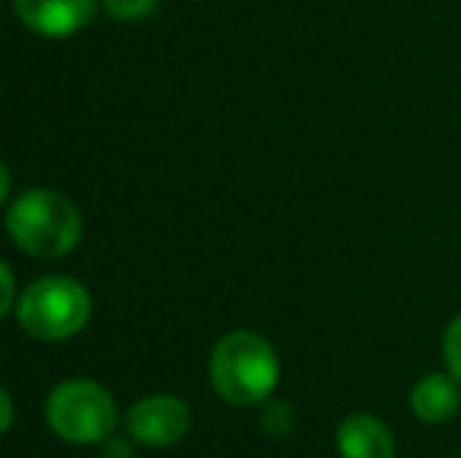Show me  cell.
Wrapping results in <instances>:
<instances>
[{
    "instance_id": "6da1fadb",
    "label": "cell",
    "mask_w": 461,
    "mask_h": 458,
    "mask_svg": "<svg viewBox=\"0 0 461 458\" xmlns=\"http://www.w3.org/2000/svg\"><path fill=\"white\" fill-rule=\"evenodd\" d=\"M211 386L223 402L249 409L270 402L279 383V358L270 339L255 330H232L211 352Z\"/></svg>"
},
{
    "instance_id": "7a4b0ae2",
    "label": "cell",
    "mask_w": 461,
    "mask_h": 458,
    "mask_svg": "<svg viewBox=\"0 0 461 458\" xmlns=\"http://www.w3.org/2000/svg\"><path fill=\"white\" fill-rule=\"evenodd\" d=\"M6 232L19 251L32 257H67L82 242V214L54 189H29L10 202Z\"/></svg>"
},
{
    "instance_id": "3957f363",
    "label": "cell",
    "mask_w": 461,
    "mask_h": 458,
    "mask_svg": "<svg viewBox=\"0 0 461 458\" xmlns=\"http://www.w3.org/2000/svg\"><path fill=\"white\" fill-rule=\"evenodd\" d=\"M16 318L32 339L63 343L79 337L92 320V295L73 276H41L23 289Z\"/></svg>"
},
{
    "instance_id": "277c9868",
    "label": "cell",
    "mask_w": 461,
    "mask_h": 458,
    "mask_svg": "<svg viewBox=\"0 0 461 458\" xmlns=\"http://www.w3.org/2000/svg\"><path fill=\"white\" fill-rule=\"evenodd\" d=\"M48 424L60 440L76 446L104 443L116 430V402L107 386L88 377L63 380L50 390L44 405Z\"/></svg>"
},
{
    "instance_id": "5b68a950",
    "label": "cell",
    "mask_w": 461,
    "mask_h": 458,
    "mask_svg": "<svg viewBox=\"0 0 461 458\" xmlns=\"http://www.w3.org/2000/svg\"><path fill=\"white\" fill-rule=\"evenodd\" d=\"M126 430L132 440L145 446H176L192 430V411L179 396H167V392L145 396L129 409Z\"/></svg>"
},
{
    "instance_id": "8992f818",
    "label": "cell",
    "mask_w": 461,
    "mask_h": 458,
    "mask_svg": "<svg viewBox=\"0 0 461 458\" xmlns=\"http://www.w3.org/2000/svg\"><path fill=\"white\" fill-rule=\"evenodd\" d=\"M19 22L44 38H73L95 19L97 0H13Z\"/></svg>"
},
{
    "instance_id": "52a82bcc",
    "label": "cell",
    "mask_w": 461,
    "mask_h": 458,
    "mask_svg": "<svg viewBox=\"0 0 461 458\" xmlns=\"http://www.w3.org/2000/svg\"><path fill=\"white\" fill-rule=\"evenodd\" d=\"M336 449L342 458H395V436L376 415L355 411L336 427Z\"/></svg>"
},
{
    "instance_id": "ba28073f",
    "label": "cell",
    "mask_w": 461,
    "mask_h": 458,
    "mask_svg": "<svg viewBox=\"0 0 461 458\" xmlns=\"http://www.w3.org/2000/svg\"><path fill=\"white\" fill-rule=\"evenodd\" d=\"M411 411L418 421L424 424H446L458 415L461 409V383L446 373H424L418 383L411 386Z\"/></svg>"
},
{
    "instance_id": "9c48e42d",
    "label": "cell",
    "mask_w": 461,
    "mask_h": 458,
    "mask_svg": "<svg viewBox=\"0 0 461 458\" xmlns=\"http://www.w3.org/2000/svg\"><path fill=\"white\" fill-rule=\"evenodd\" d=\"M261 427L267 430L270 436H285L295 427V411H292L289 402H279V399H270L261 409Z\"/></svg>"
},
{
    "instance_id": "30bf717a",
    "label": "cell",
    "mask_w": 461,
    "mask_h": 458,
    "mask_svg": "<svg viewBox=\"0 0 461 458\" xmlns=\"http://www.w3.org/2000/svg\"><path fill=\"white\" fill-rule=\"evenodd\" d=\"M104 13L110 19H120V22H139V19L151 16L160 6V0H101Z\"/></svg>"
},
{
    "instance_id": "8fae6325",
    "label": "cell",
    "mask_w": 461,
    "mask_h": 458,
    "mask_svg": "<svg viewBox=\"0 0 461 458\" xmlns=\"http://www.w3.org/2000/svg\"><path fill=\"white\" fill-rule=\"evenodd\" d=\"M443 358H446V367H449V373L461 383V314H458V318H452L449 327H446Z\"/></svg>"
},
{
    "instance_id": "7c38bea8",
    "label": "cell",
    "mask_w": 461,
    "mask_h": 458,
    "mask_svg": "<svg viewBox=\"0 0 461 458\" xmlns=\"http://www.w3.org/2000/svg\"><path fill=\"white\" fill-rule=\"evenodd\" d=\"M13 305H16V276H13V270L0 261V320L10 314Z\"/></svg>"
},
{
    "instance_id": "4fadbf2b",
    "label": "cell",
    "mask_w": 461,
    "mask_h": 458,
    "mask_svg": "<svg viewBox=\"0 0 461 458\" xmlns=\"http://www.w3.org/2000/svg\"><path fill=\"white\" fill-rule=\"evenodd\" d=\"M101 458H135V446L126 436L110 434L107 440L101 443Z\"/></svg>"
},
{
    "instance_id": "5bb4252c",
    "label": "cell",
    "mask_w": 461,
    "mask_h": 458,
    "mask_svg": "<svg viewBox=\"0 0 461 458\" xmlns=\"http://www.w3.org/2000/svg\"><path fill=\"white\" fill-rule=\"evenodd\" d=\"M13 421H16V405H13V396L0 386V436L6 434V430L13 427Z\"/></svg>"
},
{
    "instance_id": "9a60e30c",
    "label": "cell",
    "mask_w": 461,
    "mask_h": 458,
    "mask_svg": "<svg viewBox=\"0 0 461 458\" xmlns=\"http://www.w3.org/2000/svg\"><path fill=\"white\" fill-rule=\"evenodd\" d=\"M10 189H13V176H10V170H6L4 160H0V208L10 202Z\"/></svg>"
}]
</instances>
